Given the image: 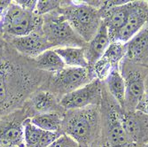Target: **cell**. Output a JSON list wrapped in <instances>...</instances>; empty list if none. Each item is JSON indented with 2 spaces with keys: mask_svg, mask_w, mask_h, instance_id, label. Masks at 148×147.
<instances>
[{
  "mask_svg": "<svg viewBox=\"0 0 148 147\" xmlns=\"http://www.w3.org/2000/svg\"><path fill=\"white\" fill-rule=\"evenodd\" d=\"M106 86L114 100L122 108L124 107L125 102V81L120 71V68L113 69L106 78Z\"/></svg>",
  "mask_w": 148,
  "mask_h": 147,
  "instance_id": "20",
  "label": "cell"
},
{
  "mask_svg": "<svg viewBox=\"0 0 148 147\" xmlns=\"http://www.w3.org/2000/svg\"><path fill=\"white\" fill-rule=\"evenodd\" d=\"M126 135L133 144L148 143V115L138 111H128L120 114Z\"/></svg>",
  "mask_w": 148,
  "mask_h": 147,
  "instance_id": "10",
  "label": "cell"
},
{
  "mask_svg": "<svg viewBox=\"0 0 148 147\" xmlns=\"http://www.w3.org/2000/svg\"><path fill=\"white\" fill-rule=\"evenodd\" d=\"M145 94L148 95V75L145 79Z\"/></svg>",
  "mask_w": 148,
  "mask_h": 147,
  "instance_id": "29",
  "label": "cell"
},
{
  "mask_svg": "<svg viewBox=\"0 0 148 147\" xmlns=\"http://www.w3.org/2000/svg\"><path fill=\"white\" fill-rule=\"evenodd\" d=\"M32 105L39 113L55 112L58 105V101L55 95L49 91L38 92L32 98Z\"/></svg>",
  "mask_w": 148,
  "mask_h": 147,
  "instance_id": "23",
  "label": "cell"
},
{
  "mask_svg": "<svg viewBox=\"0 0 148 147\" xmlns=\"http://www.w3.org/2000/svg\"><path fill=\"white\" fill-rule=\"evenodd\" d=\"M94 77L89 68H69L53 74L51 88L55 93L62 96L70 93L93 81Z\"/></svg>",
  "mask_w": 148,
  "mask_h": 147,
  "instance_id": "8",
  "label": "cell"
},
{
  "mask_svg": "<svg viewBox=\"0 0 148 147\" xmlns=\"http://www.w3.org/2000/svg\"><path fill=\"white\" fill-rule=\"evenodd\" d=\"M42 33L51 48L86 46V43L74 31L61 12L43 21Z\"/></svg>",
  "mask_w": 148,
  "mask_h": 147,
  "instance_id": "4",
  "label": "cell"
},
{
  "mask_svg": "<svg viewBox=\"0 0 148 147\" xmlns=\"http://www.w3.org/2000/svg\"><path fill=\"white\" fill-rule=\"evenodd\" d=\"M103 98L102 85L99 79L61 97L60 105L63 109L75 110L99 105Z\"/></svg>",
  "mask_w": 148,
  "mask_h": 147,
  "instance_id": "7",
  "label": "cell"
},
{
  "mask_svg": "<svg viewBox=\"0 0 148 147\" xmlns=\"http://www.w3.org/2000/svg\"><path fill=\"white\" fill-rule=\"evenodd\" d=\"M14 3L24 10L35 12L37 1L36 0H17V1H14Z\"/></svg>",
  "mask_w": 148,
  "mask_h": 147,
  "instance_id": "26",
  "label": "cell"
},
{
  "mask_svg": "<svg viewBox=\"0 0 148 147\" xmlns=\"http://www.w3.org/2000/svg\"><path fill=\"white\" fill-rule=\"evenodd\" d=\"M12 2V1H8V0H0V17L3 18L5 12L11 5Z\"/></svg>",
  "mask_w": 148,
  "mask_h": 147,
  "instance_id": "28",
  "label": "cell"
},
{
  "mask_svg": "<svg viewBox=\"0 0 148 147\" xmlns=\"http://www.w3.org/2000/svg\"><path fill=\"white\" fill-rule=\"evenodd\" d=\"M11 43L17 51L33 59L39 56L46 50L52 49L43 35L42 30L34 31L24 36L12 37Z\"/></svg>",
  "mask_w": 148,
  "mask_h": 147,
  "instance_id": "12",
  "label": "cell"
},
{
  "mask_svg": "<svg viewBox=\"0 0 148 147\" xmlns=\"http://www.w3.org/2000/svg\"><path fill=\"white\" fill-rule=\"evenodd\" d=\"M47 147H81V145L74 138L63 133Z\"/></svg>",
  "mask_w": 148,
  "mask_h": 147,
  "instance_id": "25",
  "label": "cell"
},
{
  "mask_svg": "<svg viewBox=\"0 0 148 147\" xmlns=\"http://www.w3.org/2000/svg\"><path fill=\"white\" fill-rule=\"evenodd\" d=\"M36 66L39 69L55 74L62 70L66 66L62 59L54 49H49L34 59Z\"/></svg>",
  "mask_w": 148,
  "mask_h": 147,
  "instance_id": "21",
  "label": "cell"
},
{
  "mask_svg": "<svg viewBox=\"0 0 148 147\" xmlns=\"http://www.w3.org/2000/svg\"><path fill=\"white\" fill-rule=\"evenodd\" d=\"M106 139L109 147H132L134 145L124 131L119 116L114 109L106 113Z\"/></svg>",
  "mask_w": 148,
  "mask_h": 147,
  "instance_id": "14",
  "label": "cell"
},
{
  "mask_svg": "<svg viewBox=\"0 0 148 147\" xmlns=\"http://www.w3.org/2000/svg\"><path fill=\"white\" fill-rule=\"evenodd\" d=\"M135 111H138L145 115H148V95L147 94H145L144 97L141 98V100L136 106Z\"/></svg>",
  "mask_w": 148,
  "mask_h": 147,
  "instance_id": "27",
  "label": "cell"
},
{
  "mask_svg": "<svg viewBox=\"0 0 148 147\" xmlns=\"http://www.w3.org/2000/svg\"><path fill=\"white\" fill-rule=\"evenodd\" d=\"M99 105L68 110L62 121L64 133L74 138L81 147H89L99 132L100 115Z\"/></svg>",
  "mask_w": 148,
  "mask_h": 147,
  "instance_id": "2",
  "label": "cell"
},
{
  "mask_svg": "<svg viewBox=\"0 0 148 147\" xmlns=\"http://www.w3.org/2000/svg\"><path fill=\"white\" fill-rule=\"evenodd\" d=\"M130 9V1L125 4L112 6L100 11L103 23L108 31L111 41L113 42L115 36L124 26Z\"/></svg>",
  "mask_w": 148,
  "mask_h": 147,
  "instance_id": "13",
  "label": "cell"
},
{
  "mask_svg": "<svg viewBox=\"0 0 148 147\" xmlns=\"http://www.w3.org/2000/svg\"><path fill=\"white\" fill-rule=\"evenodd\" d=\"M0 146L24 147L23 122H12L0 128Z\"/></svg>",
  "mask_w": 148,
  "mask_h": 147,
  "instance_id": "18",
  "label": "cell"
},
{
  "mask_svg": "<svg viewBox=\"0 0 148 147\" xmlns=\"http://www.w3.org/2000/svg\"><path fill=\"white\" fill-rule=\"evenodd\" d=\"M126 57L136 64H148V26H145L126 44Z\"/></svg>",
  "mask_w": 148,
  "mask_h": 147,
  "instance_id": "15",
  "label": "cell"
},
{
  "mask_svg": "<svg viewBox=\"0 0 148 147\" xmlns=\"http://www.w3.org/2000/svg\"><path fill=\"white\" fill-rule=\"evenodd\" d=\"M43 20L34 12L22 9L12 2L2 18L4 31L12 37H20L29 35L34 31L42 30Z\"/></svg>",
  "mask_w": 148,
  "mask_h": 147,
  "instance_id": "5",
  "label": "cell"
},
{
  "mask_svg": "<svg viewBox=\"0 0 148 147\" xmlns=\"http://www.w3.org/2000/svg\"><path fill=\"white\" fill-rule=\"evenodd\" d=\"M24 142L26 147H47L60 135V132H49L31 123L30 119L23 121Z\"/></svg>",
  "mask_w": 148,
  "mask_h": 147,
  "instance_id": "17",
  "label": "cell"
},
{
  "mask_svg": "<svg viewBox=\"0 0 148 147\" xmlns=\"http://www.w3.org/2000/svg\"><path fill=\"white\" fill-rule=\"evenodd\" d=\"M62 1H37L36 7L35 10V13L38 16H42L44 14H48V13L60 10L61 7Z\"/></svg>",
  "mask_w": 148,
  "mask_h": 147,
  "instance_id": "24",
  "label": "cell"
},
{
  "mask_svg": "<svg viewBox=\"0 0 148 147\" xmlns=\"http://www.w3.org/2000/svg\"><path fill=\"white\" fill-rule=\"evenodd\" d=\"M62 121L63 118L57 112L37 113L30 119L32 124L49 132H60L62 128Z\"/></svg>",
  "mask_w": 148,
  "mask_h": 147,
  "instance_id": "22",
  "label": "cell"
},
{
  "mask_svg": "<svg viewBox=\"0 0 148 147\" xmlns=\"http://www.w3.org/2000/svg\"><path fill=\"white\" fill-rule=\"evenodd\" d=\"M37 79L19 65L0 61V111L20 103L33 90Z\"/></svg>",
  "mask_w": 148,
  "mask_h": 147,
  "instance_id": "1",
  "label": "cell"
},
{
  "mask_svg": "<svg viewBox=\"0 0 148 147\" xmlns=\"http://www.w3.org/2000/svg\"><path fill=\"white\" fill-rule=\"evenodd\" d=\"M0 49H1V43H0Z\"/></svg>",
  "mask_w": 148,
  "mask_h": 147,
  "instance_id": "31",
  "label": "cell"
},
{
  "mask_svg": "<svg viewBox=\"0 0 148 147\" xmlns=\"http://www.w3.org/2000/svg\"><path fill=\"white\" fill-rule=\"evenodd\" d=\"M126 57V44L113 42L104 55L90 68L96 79H106L109 73L119 68V64Z\"/></svg>",
  "mask_w": 148,
  "mask_h": 147,
  "instance_id": "11",
  "label": "cell"
},
{
  "mask_svg": "<svg viewBox=\"0 0 148 147\" xmlns=\"http://www.w3.org/2000/svg\"><path fill=\"white\" fill-rule=\"evenodd\" d=\"M148 22V3L145 1L130 2L127 21L113 42L127 44Z\"/></svg>",
  "mask_w": 148,
  "mask_h": 147,
  "instance_id": "9",
  "label": "cell"
},
{
  "mask_svg": "<svg viewBox=\"0 0 148 147\" xmlns=\"http://www.w3.org/2000/svg\"><path fill=\"white\" fill-rule=\"evenodd\" d=\"M111 39L107 31L106 25L103 23L100 28L88 44L84 47L85 49V58L89 65V68H91L95 63L104 55V53L111 44Z\"/></svg>",
  "mask_w": 148,
  "mask_h": 147,
  "instance_id": "16",
  "label": "cell"
},
{
  "mask_svg": "<svg viewBox=\"0 0 148 147\" xmlns=\"http://www.w3.org/2000/svg\"><path fill=\"white\" fill-rule=\"evenodd\" d=\"M60 10L74 31L85 43H89L96 36L102 24L100 11L85 1L66 3V6L60 7Z\"/></svg>",
  "mask_w": 148,
  "mask_h": 147,
  "instance_id": "3",
  "label": "cell"
},
{
  "mask_svg": "<svg viewBox=\"0 0 148 147\" xmlns=\"http://www.w3.org/2000/svg\"><path fill=\"white\" fill-rule=\"evenodd\" d=\"M142 65H136L126 59L123 70H120L125 81L124 107L128 111H135L136 106L145 94V79L147 75Z\"/></svg>",
  "mask_w": 148,
  "mask_h": 147,
  "instance_id": "6",
  "label": "cell"
},
{
  "mask_svg": "<svg viewBox=\"0 0 148 147\" xmlns=\"http://www.w3.org/2000/svg\"><path fill=\"white\" fill-rule=\"evenodd\" d=\"M145 147H148V143H146V144H145Z\"/></svg>",
  "mask_w": 148,
  "mask_h": 147,
  "instance_id": "30",
  "label": "cell"
},
{
  "mask_svg": "<svg viewBox=\"0 0 148 147\" xmlns=\"http://www.w3.org/2000/svg\"><path fill=\"white\" fill-rule=\"evenodd\" d=\"M69 68H89L84 47H63L54 49Z\"/></svg>",
  "mask_w": 148,
  "mask_h": 147,
  "instance_id": "19",
  "label": "cell"
}]
</instances>
